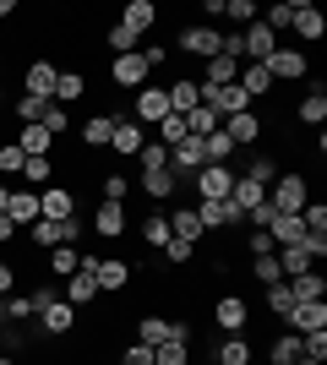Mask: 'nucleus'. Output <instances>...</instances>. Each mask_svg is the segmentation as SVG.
Masks as SVG:
<instances>
[{"label":"nucleus","mask_w":327,"mask_h":365,"mask_svg":"<svg viewBox=\"0 0 327 365\" xmlns=\"http://www.w3.org/2000/svg\"><path fill=\"white\" fill-rule=\"evenodd\" d=\"M137 235H142V245L164 251V245H170V218H164V213H147V218H142V229H137Z\"/></svg>","instance_id":"39"},{"label":"nucleus","mask_w":327,"mask_h":365,"mask_svg":"<svg viewBox=\"0 0 327 365\" xmlns=\"http://www.w3.org/2000/svg\"><path fill=\"white\" fill-rule=\"evenodd\" d=\"M125 115L142 125V131H153L164 115H170V93H164V82H147V88L131 93V104H125Z\"/></svg>","instance_id":"3"},{"label":"nucleus","mask_w":327,"mask_h":365,"mask_svg":"<svg viewBox=\"0 0 327 365\" xmlns=\"http://www.w3.org/2000/svg\"><path fill=\"white\" fill-rule=\"evenodd\" d=\"M229 185H234V164H202L186 180V191L197 202H224V197H229Z\"/></svg>","instance_id":"5"},{"label":"nucleus","mask_w":327,"mask_h":365,"mask_svg":"<svg viewBox=\"0 0 327 365\" xmlns=\"http://www.w3.org/2000/svg\"><path fill=\"white\" fill-rule=\"evenodd\" d=\"M125 229H131V218H125L120 202H93V213H88V235L93 240H125Z\"/></svg>","instance_id":"7"},{"label":"nucleus","mask_w":327,"mask_h":365,"mask_svg":"<svg viewBox=\"0 0 327 365\" xmlns=\"http://www.w3.org/2000/svg\"><path fill=\"white\" fill-rule=\"evenodd\" d=\"M153 365H191V349H186V344H158Z\"/></svg>","instance_id":"52"},{"label":"nucleus","mask_w":327,"mask_h":365,"mask_svg":"<svg viewBox=\"0 0 327 365\" xmlns=\"http://www.w3.org/2000/svg\"><path fill=\"white\" fill-rule=\"evenodd\" d=\"M289 28L300 33V44H322L327 38V16L316 11L311 0H295V22H289Z\"/></svg>","instance_id":"15"},{"label":"nucleus","mask_w":327,"mask_h":365,"mask_svg":"<svg viewBox=\"0 0 327 365\" xmlns=\"http://www.w3.org/2000/svg\"><path fill=\"white\" fill-rule=\"evenodd\" d=\"M295 360H300V333L284 327V333L267 338V365H295Z\"/></svg>","instance_id":"24"},{"label":"nucleus","mask_w":327,"mask_h":365,"mask_svg":"<svg viewBox=\"0 0 327 365\" xmlns=\"http://www.w3.org/2000/svg\"><path fill=\"white\" fill-rule=\"evenodd\" d=\"M120 365H153V349H147V344H125V349H120Z\"/></svg>","instance_id":"54"},{"label":"nucleus","mask_w":327,"mask_h":365,"mask_svg":"<svg viewBox=\"0 0 327 365\" xmlns=\"http://www.w3.org/2000/svg\"><path fill=\"white\" fill-rule=\"evenodd\" d=\"M224 16H229V28H251L256 22V0H224Z\"/></svg>","instance_id":"45"},{"label":"nucleus","mask_w":327,"mask_h":365,"mask_svg":"<svg viewBox=\"0 0 327 365\" xmlns=\"http://www.w3.org/2000/svg\"><path fill=\"white\" fill-rule=\"evenodd\" d=\"M16 180H28L33 191H44V185L55 180V153H49V158H28V164H22V175H16Z\"/></svg>","instance_id":"37"},{"label":"nucleus","mask_w":327,"mask_h":365,"mask_svg":"<svg viewBox=\"0 0 327 365\" xmlns=\"http://www.w3.org/2000/svg\"><path fill=\"white\" fill-rule=\"evenodd\" d=\"M11 142H16L22 153H28V158H49V153H55V137H49L44 125H22V131H16Z\"/></svg>","instance_id":"23"},{"label":"nucleus","mask_w":327,"mask_h":365,"mask_svg":"<svg viewBox=\"0 0 327 365\" xmlns=\"http://www.w3.org/2000/svg\"><path fill=\"white\" fill-rule=\"evenodd\" d=\"M104 44L115 49V55H137V44H142V38H137L131 28H125V22H109V28H104Z\"/></svg>","instance_id":"42"},{"label":"nucleus","mask_w":327,"mask_h":365,"mask_svg":"<svg viewBox=\"0 0 327 365\" xmlns=\"http://www.w3.org/2000/svg\"><path fill=\"white\" fill-rule=\"evenodd\" d=\"M251 278H256V284H284V273H279V257H251Z\"/></svg>","instance_id":"50"},{"label":"nucleus","mask_w":327,"mask_h":365,"mask_svg":"<svg viewBox=\"0 0 327 365\" xmlns=\"http://www.w3.org/2000/svg\"><path fill=\"white\" fill-rule=\"evenodd\" d=\"M213 327H218V333H224V338H229V333H246V327H251V300H246V294H218V300H213Z\"/></svg>","instance_id":"6"},{"label":"nucleus","mask_w":327,"mask_h":365,"mask_svg":"<svg viewBox=\"0 0 327 365\" xmlns=\"http://www.w3.org/2000/svg\"><path fill=\"white\" fill-rule=\"evenodd\" d=\"M246 251H251V257H273L279 245H273V235H267V229H246Z\"/></svg>","instance_id":"53"},{"label":"nucleus","mask_w":327,"mask_h":365,"mask_svg":"<svg viewBox=\"0 0 327 365\" xmlns=\"http://www.w3.org/2000/svg\"><path fill=\"white\" fill-rule=\"evenodd\" d=\"M284 327H289V333H322V327H327V300H306V305H295V311L284 317Z\"/></svg>","instance_id":"16"},{"label":"nucleus","mask_w":327,"mask_h":365,"mask_svg":"<svg viewBox=\"0 0 327 365\" xmlns=\"http://www.w3.org/2000/svg\"><path fill=\"white\" fill-rule=\"evenodd\" d=\"M262 300H267V317H279V327H284V317L295 311V294H289V284H267Z\"/></svg>","instance_id":"38"},{"label":"nucleus","mask_w":327,"mask_h":365,"mask_svg":"<svg viewBox=\"0 0 327 365\" xmlns=\"http://www.w3.org/2000/svg\"><path fill=\"white\" fill-rule=\"evenodd\" d=\"M218 38H224V33H218L213 22H191V28H180V38H175V44H180V55L213 61V55H218Z\"/></svg>","instance_id":"10"},{"label":"nucleus","mask_w":327,"mask_h":365,"mask_svg":"<svg viewBox=\"0 0 327 365\" xmlns=\"http://www.w3.org/2000/svg\"><path fill=\"white\" fill-rule=\"evenodd\" d=\"M82 93H88V76L71 71V66H61V76H55V104H77Z\"/></svg>","instance_id":"31"},{"label":"nucleus","mask_w":327,"mask_h":365,"mask_svg":"<svg viewBox=\"0 0 327 365\" xmlns=\"http://www.w3.org/2000/svg\"><path fill=\"white\" fill-rule=\"evenodd\" d=\"M137 344H147V349L170 344V317H137Z\"/></svg>","instance_id":"36"},{"label":"nucleus","mask_w":327,"mask_h":365,"mask_svg":"<svg viewBox=\"0 0 327 365\" xmlns=\"http://www.w3.org/2000/svg\"><path fill=\"white\" fill-rule=\"evenodd\" d=\"M267 235H273V245H300L306 240V224H300V213H273L267 218Z\"/></svg>","instance_id":"21"},{"label":"nucleus","mask_w":327,"mask_h":365,"mask_svg":"<svg viewBox=\"0 0 327 365\" xmlns=\"http://www.w3.org/2000/svg\"><path fill=\"white\" fill-rule=\"evenodd\" d=\"M44 267H49V278H71L82 267V251L77 245H55V251H44Z\"/></svg>","instance_id":"29"},{"label":"nucleus","mask_w":327,"mask_h":365,"mask_svg":"<svg viewBox=\"0 0 327 365\" xmlns=\"http://www.w3.org/2000/svg\"><path fill=\"white\" fill-rule=\"evenodd\" d=\"M142 197H153V202H170L175 191H180V180H175L170 169H147V175H142V185H137Z\"/></svg>","instance_id":"26"},{"label":"nucleus","mask_w":327,"mask_h":365,"mask_svg":"<svg viewBox=\"0 0 327 365\" xmlns=\"http://www.w3.org/2000/svg\"><path fill=\"white\" fill-rule=\"evenodd\" d=\"M6 218H11L16 229H28L33 218H38V191H11V207H6Z\"/></svg>","instance_id":"33"},{"label":"nucleus","mask_w":327,"mask_h":365,"mask_svg":"<svg viewBox=\"0 0 327 365\" xmlns=\"http://www.w3.org/2000/svg\"><path fill=\"white\" fill-rule=\"evenodd\" d=\"M55 76H61L55 61H28L22 66V93L28 98H55Z\"/></svg>","instance_id":"11"},{"label":"nucleus","mask_w":327,"mask_h":365,"mask_svg":"<svg viewBox=\"0 0 327 365\" xmlns=\"http://www.w3.org/2000/svg\"><path fill=\"white\" fill-rule=\"evenodd\" d=\"M0 104H6V98H0Z\"/></svg>","instance_id":"61"},{"label":"nucleus","mask_w":327,"mask_h":365,"mask_svg":"<svg viewBox=\"0 0 327 365\" xmlns=\"http://www.w3.org/2000/svg\"><path fill=\"white\" fill-rule=\"evenodd\" d=\"M234 153H240V148H234V142L224 137V125H218L213 137H202V158H207V164H229Z\"/></svg>","instance_id":"41"},{"label":"nucleus","mask_w":327,"mask_h":365,"mask_svg":"<svg viewBox=\"0 0 327 365\" xmlns=\"http://www.w3.org/2000/svg\"><path fill=\"white\" fill-rule=\"evenodd\" d=\"M38 218H82V207H77V191L71 185H61V180H49L44 191H38Z\"/></svg>","instance_id":"8"},{"label":"nucleus","mask_w":327,"mask_h":365,"mask_svg":"<svg viewBox=\"0 0 327 365\" xmlns=\"http://www.w3.org/2000/svg\"><path fill=\"white\" fill-rule=\"evenodd\" d=\"M44 109H49V98H28V93H16L11 115H16L22 125H38V120H44Z\"/></svg>","instance_id":"44"},{"label":"nucleus","mask_w":327,"mask_h":365,"mask_svg":"<svg viewBox=\"0 0 327 365\" xmlns=\"http://www.w3.org/2000/svg\"><path fill=\"white\" fill-rule=\"evenodd\" d=\"M137 158H142V175H147V169H170V148H164V142H153V137L142 142Z\"/></svg>","instance_id":"48"},{"label":"nucleus","mask_w":327,"mask_h":365,"mask_svg":"<svg viewBox=\"0 0 327 365\" xmlns=\"http://www.w3.org/2000/svg\"><path fill=\"white\" fill-rule=\"evenodd\" d=\"M251 360H256V349H251L246 333H229L213 344V365H251Z\"/></svg>","instance_id":"17"},{"label":"nucleus","mask_w":327,"mask_h":365,"mask_svg":"<svg viewBox=\"0 0 327 365\" xmlns=\"http://www.w3.org/2000/svg\"><path fill=\"white\" fill-rule=\"evenodd\" d=\"M240 44H246V61H256V66H262L267 55L279 49V38H273V33H267L262 22H251V28H240Z\"/></svg>","instance_id":"20"},{"label":"nucleus","mask_w":327,"mask_h":365,"mask_svg":"<svg viewBox=\"0 0 327 365\" xmlns=\"http://www.w3.org/2000/svg\"><path fill=\"white\" fill-rule=\"evenodd\" d=\"M224 137H229L234 148H251V142H262V137H267V120L256 115V109H246V115H229V120H224Z\"/></svg>","instance_id":"13"},{"label":"nucleus","mask_w":327,"mask_h":365,"mask_svg":"<svg viewBox=\"0 0 327 365\" xmlns=\"http://www.w3.org/2000/svg\"><path fill=\"white\" fill-rule=\"evenodd\" d=\"M131 191H137V185H131V175H120V169H109L104 180H98V202H131Z\"/></svg>","instance_id":"32"},{"label":"nucleus","mask_w":327,"mask_h":365,"mask_svg":"<svg viewBox=\"0 0 327 365\" xmlns=\"http://www.w3.org/2000/svg\"><path fill=\"white\" fill-rule=\"evenodd\" d=\"M6 207H11V185L0 180V218H6Z\"/></svg>","instance_id":"57"},{"label":"nucleus","mask_w":327,"mask_h":365,"mask_svg":"<svg viewBox=\"0 0 327 365\" xmlns=\"http://www.w3.org/2000/svg\"><path fill=\"white\" fill-rule=\"evenodd\" d=\"M120 22H125V28H131V33H137V38H142V33H147V28H153V22H158V6H153V0H125Z\"/></svg>","instance_id":"27"},{"label":"nucleus","mask_w":327,"mask_h":365,"mask_svg":"<svg viewBox=\"0 0 327 365\" xmlns=\"http://www.w3.org/2000/svg\"><path fill=\"white\" fill-rule=\"evenodd\" d=\"M186 115H164V120L153 125V142H164V148H175V142H186Z\"/></svg>","instance_id":"43"},{"label":"nucleus","mask_w":327,"mask_h":365,"mask_svg":"<svg viewBox=\"0 0 327 365\" xmlns=\"http://www.w3.org/2000/svg\"><path fill=\"white\" fill-rule=\"evenodd\" d=\"M0 365H16V360H11V354H0Z\"/></svg>","instance_id":"60"},{"label":"nucleus","mask_w":327,"mask_h":365,"mask_svg":"<svg viewBox=\"0 0 327 365\" xmlns=\"http://www.w3.org/2000/svg\"><path fill=\"white\" fill-rule=\"evenodd\" d=\"M295 120L311 125V131H322V125H327V88H322V82H316V88L295 104Z\"/></svg>","instance_id":"18"},{"label":"nucleus","mask_w":327,"mask_h":365,"mask_svg":"<svg viewBox=\"0 0 327 365\" xmlns=\"http://www.w3.org/2000/svg\"><path fill=\"white\" fill-rule=\"evenodd\" d=\"M93 278H98V294H125L131 289V262L125 257H98Z\"/></svg>","instance_id":"12"},{"label":"nucleus","mask_w":327,"mask_h":365,"mask_svg":"<svg viewBox=\"0 0 327 365\" xmlns=\"http://www.w3.org/2000/svg\"><path fill=\"white\" fill-rule=\"evenodd\" d=\"M284 284H289V294H295V305H306V300H327V278L316 273H300V278H284Z\"/></svg>","instance_id":"25"},{"label":"nucleus","mask_w":327,"mask_h":365,"mask_svg":"<svg viewBox=\"0 0 327 365\" xmlns=\"http://www.w3.org/2000/svg\"><path fill=\"white\" fill-rule=\"evenodd\" d=\"M11 240H22V229H16L11 218H0V245H11Z\"/></svg>","instance_id":"56"},{"label":"nucleus","mask_w":327,"mask_h":365,"mask_svg":"<svg viewBox=\"0 0 327 365\" xmlns=\"http://www.w3.org/2000/svg\"><path fill=\"white\" fill-rule=\"evenodd\" d=\"M22 164H28V153L16 148V142H0V180H11V175H22Z\"/></svg>","instance_id":"47"},{"label":"nucleus","mask_w":327,"mask_h":365,"mask_svg":"<svg viewBox=\"0 0 327 365\" xmlns=\"http://www.w3.org/2000/svg\"><path fill=\"white\" fill-rule=\"evenodd\" d=\"M295 365H327V360H311V354H300V360Z\"/></svg>","instance_id":"59"},{"label":"nucleus","mask_w":327,"mask_h":365,"mask_svg":"<svg viewBox=\"0 0 327 365\" xmlns=\"http://www.w3.org/2000/svg\"><path fill=\"white\" fill-rule=\"evenodd\" d=\"M218 125H224V120H218L213 109H202V104H197V109L186 115V131H191V137H213Z\"/></svg>","instance_id":"46"},{"label":"nucleus","mask_w":327,"mask_h":365,"mask_svg":"<svg viewBox=\"0 0 327 365\" xmlns=\"http://www.w3.org/2000/svg\"><path fill=\"white\" fill-rule=\"evenodd\" d=\"M38 125H44L49 137L61 142V137H66V131H71V115H66V109H61V104H55V98H49V109H44V120H38Z\"/></svg>","instance_id":"49"},{"label":"nucleus","mask_w":327,"mask_h":365,"mask_svg":"<svg viewBox=\"0 0 327 365\" xmlns=\"http://www.w3.org/2000/svg\"><path fill=\"white\" fill-rule=\"evenodd\" d=\"M164 93H170V115H191V109L202 104V98H197V76H170Z\"/></svg>","instance_id":"19"},{"label":"nucleus","mask_w":327,"mask_h":365,"mask_svg":"<svg viewBox=\"0 0 327 365\" xmlns=\"http://www.w3.org/2000/svg\"><path fill=\"white\" fill-rule=\"evenodd\" d=\"M142 142H147V131H142L131 115H115V137H109V153H115V158H137Z\"/></svg>","instance_id":"14"},{"label":"nucleus","mask_w":327,"mask_h":365,"mask_svg":"<svg viewBox=\"0 0 327 365\" xmlns=\"http://www.w3.org/2000/svg\"><path fill=\"white\" fill-rule=\"evenodd\" d=\"M164 262H170V267H186V262H197V245L180 240V235H170V245H164Z\"/></svg>","instance_id":"51"},{"label":"nucleus","mask_w":327,"mask_h":365,"mask_svg":"<svg viewBox=\"0 0 327 365\" xmlns=\"http://www.w3.org/2000/svg\"><path fill=\"white\" fill-rule=\"evenodd\" d=\"M234 175H246V180H256V185H273L279 180V164H273V153H251L246 169H234Z\"/></svg>","instance_id":"35"},{"label":"nucleus","mask_w":327,"mask_h":365,"mask_svg":"<svg viewBox=\"0 0 327 365\" xmlns=\"http://www.w3.org/2000/svg\"><path fill=\"white\" fill-rule=\"evenodd\" d=\"M109 137H115V115L109 109H98V115L82 120V148H109Z\"/></svg>","instance_id":"22"},{"label":"nucleus","mask_w":327,"mask_h":365,"mask_svg":"<svg viewBox=\"0 0 327 365\" xmlns=\"http://www.w3.org/2000/svg\"><path fill=\"white\" fill-rule=\"evenodd\" d=\"M164 218H170V235H180V240H191V245L207 235L202 218H197V207H175V213H164Z\"/></svg>","instance_id":"30"},{"label":"nucleus","mask_w":327,"mask_h":365,"mask_svg":"<svg viewBox=\"0 0 327 365\" xmlns=\"http://www.w3.org/2000/svg\"><path fill=\"white\" fill-rule=\"evenodd\" d=\"M262 66H267V76H273V88H279V82H306V76H311V55H306L300 44H279Z\"/></svg>","instance_id":"4"},{"label":"nucleus","mask_w":327,"mask_h":365,"mask_svg":"<svg viewBox=\"0 0 327 365\" xmlns=\"http://www.w3.org/2000/svg\"><path fill=\"white\" fill-rule=\"evenodd\" d=\"M306 202H311V180L300 169H279V180L267 185V207L273 213H300Z\"/></svg>","instance_id":"2"},{"label":"nucleus","mask_w":327,"mask_h":365,"mask_svg":"<svg viewBox=\"0 0 327 365\" xmlns=\"http://www.w3.org/2000/svg\"><path fill=\"white\" fill-rule=\"evenodd\" d=\"M234 71H240V61H224V55H213V61H202V76H197V82H207V88H229Z\"/></svg>","instance_id":"34"},{"label":"nucleus","mask_w":327,"mask_h":365,"mask_svg":"<svg viewBox=\"0 0 327 365\" xmlns=\"http://www.w3.org/2000/svg\"><path fill=\"white\" fill-rule=\"evenodd\" d=\"M6 16H16V0H0V22H6Z\"/></svg>","instance_id":"58"},{"label":"nucleus","mask_w":327,"mask_h":365,"mask_svg":"<svg viewBox=\"0 0 327 365\" xmlns=\"http://www.w3.org/2000/svg\"><path fill=\"white\" fill-rule=\"evenodd\" d=\"M33 322H38V333H44V338H71V333H77V305L55 300V289L38 284V289H33Z\"/></svg>","instance_id":"1"},{"label":"nucleus","mask_w":327,"mask_h":365,"mask_svg":"<svg viewBox=\"0 0 327 365\" xmlns=\"http://www.w3.org/2000/svg\"><path fill=\"white\" fill-rule=\"evenodd\" d=\"M147 61H142V49L137 55H115L109 61V88H125V93H137V88H147Z\"/></svg>","instance_id":"9"},{"label":"nucleus","mask_w":327,"mask_h":365,"mask_svg":"<svg viewBox=\"0 0 327 365\" xmlns=\"http://www.w3.org/2000/svg\"><path fill=\"white\" fill-rule=\"evenodd\" d=\"M0 322H6V327L33 322V294H6V300H0Z\"/></svg>","instance_id":"40"},{"label":"nucleus","mask_w":327,"mask_h":365,"mask_svg":"<svg viewBox=\"0 0 327 365\" xmlns=\"http://www.w3.org/2000/svg\"><path fill=\"white\" fill-rule=\"evenodd\" d=\"M229 202L240 207V213H251V207H262V202H267V185L246 180V175H234V185H229Z\"/></svg>","instance_id":"28"},{"label":"nucleus","mask_w":327,"mask_h":365,"mask_svg":"<svg viewBox=\"0 0 327 365\" xmlns=\"http://www.w3.org/2000/svg\"><path fill=\"white\" fill-rule=\"evenodd\" d=\"M11 289H16V262H11V257H0V300H6Z\"/></svg>","instance_id":"55"}]
</instances>
